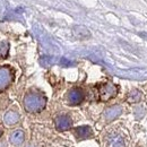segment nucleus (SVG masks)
<instances>
[{
    "label": "nucleus",
    "mask_w": 147,
    "mask_h": 147,
    "mask_svg": "<svg viewBox=\"0 0 147 147\" xmlns=\"http://www.w3.org/2000/svg\"><path fill=\"white\" fill-rule=\"evenodd\" d=\"M8 51H9V44L7 42L1 41L0 42V58H5L8 55Z\"/></svg>",
    "instance_id": "13"
},
{
    "label": "nucleus",
    "mask_w": 147,
    "mask_h": 147,
    "mask_svg": "<svg viewBox=\"0 0 147 147\" xmlns=\"http://www.w3.org/2000/svg\"><path fill=\"white\" fill-rule=\"evenodd\" d=\"M121 112H122V108L120 105H113V107H110L104 111V118L108 121H111V120L118 118L121 114Z\"/></svg>",
    "instance_id": "7"
},
{
    "label": "nucleus",
    "mask_w": 147,
    "mask_h": 147,
    "mask_svg": "<svg viewBox=\"0 0 147 147\" xmlns=\"http://www.w3.org/2000/svg\"><path fill=\"white\" fill-rule=\"evenodd\" d=\"M24 138H25V135H24V131L23 130H15L11 132L10 135V143L14 144V145H20L23 142H24Z\"/></svg>",
    "instance_id": "10"
},
{
    "label": "nucleus",
    "mask_w": 147,
    "mask_h": 147,
    "mask_svg": "<svg viewBox=\"0 0 147 147\" xmlns=\"http://www.w3.org/2000/svg\"><path fill=\"white\" fill-rule=\"evenodd\" d=\"M139 36L143 37V38H145V40L147 41V33H145V32H140V33H139Z\"/></svg>",
    "instance_id": "15"
},
{
    "label": "nucleus",
    "mask_w": 147,
    "mask_h": 147,
    "mask_svg": "<svg viewBox=\"0 0 147 147\" xmlns=\"http://www.w3.org/2000/svg\"><path fill=\"white\" fill-rule=\"evenodd\" d=\"M107 143H108V147H126L123 137L117 132H112L108 136Z\"/></svg>",
    "instance_id": "5"
},
{
    "label": "nucleus",
    "mask_w": 147,
    "mask_h": 147,
    "mask_svg": "<svg viewBox=\"0 0 147 147\" xmlns=\"http://www.w3.org/2000/svg\"><path fill=\"white\" fill-rule=\"evenodd\" d=\"M142 96H143V94H142L140 91L134 90V91H131V92L129 93L128 102L129 103H138V102L142 100Z\"/></svg>",
    "instance_id": "12"
},
{
    "label": "nucleus",
    "mask_w": 147,
    "mask_h": 147,
    "mask_svg": "<svg viewBox=\"0 0 147 147\" xmlns=\"http://www.w3.org/2000/svg\"><path fill=\"white\" fill-rule=\"evenodd\" d=\"M30 147H31V146H30Z\"/></svg>",
    "instance_id": "17"
},
{
    "label": "nucleus",
    "mask_w": 147,
    "mask_h": 147,
    "mask_svg": "<svg viewBox=\"0 0 147 147\" xmlns=\"http://www.w3.org/2000/svg\"><path fill=\"white\" fill-rule=\"evenodd\" d=\"M84 92L80 88H73L68 93V101L71 105H78L84 101Z\"/></svg>",
    "instance_id": "4"
},
{
    "label": "nucleus",
    "mask_w": 147,
    "mask_h": 147,
    "mask_svg": "<svg viewBox=\"0 0 147 147\" xmlns=\"http://www.w3.org/2000/svg\"><path fill=\"white\" fill-rule=\"evenodd\" d=\"M60 63H61V66H63V67H69V66L73 65V62L69 61V60L66 59V58H62V59L60 60Z\"/></svg>",
    "instance_id": "14"
},
{
    "label": "nucleus",
    "mask_w": 147,
    "mask_h": 147,
    "mask_svg": "<svg viewBox=\"0 0 147 147\" xmlns=\"http://www.w3.org/2000/svg\"><path fill=\"white\" fill-rule=\"evenodd\" d=\"M1 135H2V130L0 129V137H1Z\"/></svg>",
    "instance_id": "16"
},
{
    "label": "nucleus",
    "mask_w": 147,
    "mask_h": 147,
    "mask_svg": "<svg viewBox=\"0 0 147 147\" xmlns=\"http://www.w3.org/2000/svg\"><path fill=\"white\" fill-rule=\"evenodd\" d=\"M74 34L79 38H85V37L90 36L88 30L84 26H75L74 27Z\"/></svg>",
    "instance_id": "11"
},
{
    "label": "nucleus",
    "mask_w": 147,
    "mask_h": 147,
    "mask_svg": "<svg viewBox=\"0 0 147 147\" xmlns=\"http://www.w3.org/2000/svg\"><path fill=\"white\" fill-rule=\"evenodd\" d=\"M71 127V119L68 115H59L55 119V128L59 131H66Z\"/></svg>",
    "instance_id": "6"
},
{
    "label": "nucleus",
    "mask_w": 147,
    "mask_h": 147,
    "mask_svg": "<svg viewBox=\"0 0 147 147\" xmlns=\"http://www.w3.org/2000/svg\"><path fill=\"white\" fill-rule=\"evenodd\" d=\"M75 135L78 139H85L92 136V129L88 126H80L75 129Z\"/></svg>",
    "instance_id": "8"
},
{
    "label": "nucleus",
    "mask_w": 147,
    "mask_h": 147,
    "mask_svg": "<svg viewBox=\"0 0 147 147\" xmlns=\"http://www.w3.org/2000/svg\"><path fill=\"white\" fill-rule=\"evenodd\" d=\"M3 121L6 125L8 126H11V125H15L19 121V114L15 111H9L5 114L3 117Z\"/></svg>",
    "instance_id": "9"
},
{
    "label": "nucleus",
    "mask_w": 147,
    "mask_h": 147,
    "mask_svg": "<svg viewBox=\"0 0 147 147\" xmlns=\"http://www.w3.org/2000/svg\"><path fill=\"white\" fill-rule=\"evenodd\" d=\"M47 98L40 93H28L24 98V108L27 112H40L45 108Z\"/></svg>",
    "instance_id": "1"
},
{
    "label": "nucleus",
    "mask_w": 147,
    "mask_h": 147,
    "mask_svg": "<svg viewBox=\"0 0 147 147\" xmlns=\"http://www.w3.org/2000/svg\"><path fill=\"white\" fill-rule=\"evenodd\" d=\"M13 70L8 67H0V91L6 90L13 82Z\"/></svg>",
    "instance_id": "3"
},
{
    "label": "nucleus",
    "mask_w": 147,
    "mask_h": 147,
    "mask_svg": "<svg viewBox=\"0 0 147 147\" xmlns=\"http://www.w3.org/2000/svg\"><path fill=\"white\" fill-rule=\"evenodd\" d=\"M118 93V87L111 83L102 84L98 86V96L101 101H109Z\"/></svg>",
    "instance_id": "2"
}]
</instances>
